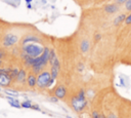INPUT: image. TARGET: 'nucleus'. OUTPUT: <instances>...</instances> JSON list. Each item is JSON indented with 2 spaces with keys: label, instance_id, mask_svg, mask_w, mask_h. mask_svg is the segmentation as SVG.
<instances>
[{
  "label": "nucleus",
  "instance_id": "obj_23",
  "mask_svg": "<svg viewBox=\"0 0 131 118\" xmlns=\"http://www.w3.org/2000/svg\"><path fill=\"white\" fill-rule=\"evenodd\" d=\"M101 37H102V36H101V34L96 33V34L94 35V40H95V41H99V40L101 39Z\"/></svg>",
  "mask_w": 131,
  "mask_h": 118
},
{
  "label": "nucleus",
  "instance_id": "obj_1",
  "mask_svg": "<svg viewBox=\"0 0 131 118\" xmlns=\"http://www.w3.org/2000/svg\"><path fill=\"white\" fill-rule=\"evenodd\" d=\"M50 50L48 47L44 48L43 53L38 56V57H30L27 54H23V58L25 61V64L29 67H32L33 72L35 74H40L42 69L46 66V64L49 62V55H50Z\"/></svg>",
  "mask_w": 131,
  "mask_h": 118
},
{
  "label": "nucleus",
  "instance_id": "obj_9",
  "mask_svg": "<svg viewBox=\"0 0 131 118\" xmlns=\"http://www.w3.org/2000/svg\"><path fill=\"white\" fill-rule=\"evenodd\" d=\"M54 94L57 99H63L67 94V88L63 85H59L54 89Z\"/></svg>",
  "mask_w": 131,
  "mask_h": 118
},
{
  "label": "nucleus",
  "instance_id": "obj_20",
  "mask_svg": "<svg viewBox=\"0 0 131 118\" xmlns=\"http://www.w3.org/2000/svg\"><path fill=\"white\" fill-rule=\"evenodd\" d=\"M125 9L127 11H130L131 12V0H128L126 3H125Z\"/></svg>",
  "mask_w": 131,
  "mask_h": 118
},
{
  "label": "nucleus",
  "instance_id": "obj_21",
  "mask_svg": "<svg viewBox=\"0 0 131 118\" xmlns=\"http://www.w3.org/2000/svg\"><path fill=\"white\" fill-rule=\"evenodd\" d=\"M91 118H100V113L97 111H92L91 113Z\"/></svg>",
  "mask_w": 131,
  "mask_h": 118
},
{
  "label": "nucleus",
  "instance_id": "obj_18",
  "mask_svg": "<svg viewBox=\"0 0 131 118\" xmlns=\"http://www.w3.org/2000/svg\"><path fill=\"white\" fill-rule=\"evenodd\" d=\"M4 92L6 94H8V96H10V95H17V92L14 91V90H12V89H5Z\"/></svg>",
  "mask_w": 131,
  "mask_h": 118
},
{
  "label": "nucleus",
  "instance_id": "obj_29",
  "mask_svg": "<svg viewBox=\"0 0 131 118\" xmlns=\"http://www.w3.org/2000/svg\"><path fill=\"white\" fill-rule=\"evenodd\" d=\"M1 66H2V60H0V68H1Z\"/></svg>",
  "mask_w": 131,
  "mask_h": 118
},
{
  "label": "nucleus",
  "instance_id": "obj_8",
  "mask_svg": "<svg viewBox=\"0 0 131 118\" xmlns=\"http://www.w3.org/2000/svg\"><path fill=\"white\" fill-rule=\"evenodd\" d=\"M51 65V69H50V74H51V77H52V79L54 80V79H56V77H57V75H58V71H59V62H58V60L56 58L52 64H50Z\"/></svg>",
  "mask_w": 131,
  "mask_h": 118
},
{
  "label": "nucleus",
  "instance_id": "obj_2",
  "mask_svg": "<svg viewBox=\"0 0 131 118\" xmlns=\"http://www.w3.org/2000/svg\"><path fill=\"white\" fill-rule=\"evenodd\" d=\"M87 99H86V92L83 88H81L79 90V92L72 97L71 100V105L74 111H76L77 113H81L82 111L85 110V108L87 107Z\"/></svg>",
  "mask_w": 131,
  "mask_h": 118
},
{
  "label": "nucleus",
  "instance_id": "obj_13",
  "mask_svg": "<svg viewBox=\"0 0 131 118\" xmlns=\"http://www.w3.org/2000/svg\"><path fill=\"white\" fill-rule=\"evenodd\" d=\"M27 72L25 70H19L18 74H17V77H16V82L18 83H24L25 81H27Z\"/></svg>",
  "mask_w": 131,
  "mask_h": 118
},
{
  "label": "nucleus",
  "instance_id": "obj_25",
  "mask_svg": "<svg viewBox=\"0 0 131 118\" xmlns=\"http://www.w3.org/2000/svg\"><path fill=\"white\" fill-rule=\"evenodd\" d=\"M31 109H33V110H36V111H41V109L39 108V106H37V105H32V108Z\"/></svg>",
  "mask_w": 131,
  "mask_h": 118
},
{
  "label": "nucleus",
  "instance_id": "obj_4",
  "mask_svg": "<svg viewBox=\"0 0 131 118\" xmlns=\"http://www.w3.org/2000/svg\"><path fill=\"white\" fill-rule=\"evenodd\" d=\"M54 80L51 77L50 72L48 71H43L37 76V85L39 88H45L51 85V83Z\"/></svg>",
  "mask_w": 131,
  "mask_h": 118
},
{
  "label": "nucleus",
  "instance_id": "obj_11",
  "mask_svg": "<svg viewBox=\"0 0 131 118\" xmlns=\"http://www.w3.org/2000/svg\"><path fill=\"white\" fill-rule=\"evenodd\" d=\"M126 16H127L126 13H120V14H118V15L114 18V21H113V25H114V26H119V25H121L122 23L125 22Z\"/></svg>",
  "mask_w": 131,
  "mask_h": 118
},
{
  "label": "nucleus",
  "instance_id": "obj_33",
  "mask_svg": "<svg viewBox=\"0 0 131 118\" xmlns=\"http://www.w3.org/2000/svg\"><path fill=\"white\" fill-rule=\"evenodd\" d=\"M106 118H108V117H107V116H106Z\"/></svg>",
  "mask_w": 131,
  "mask_h": 118
},
{
  "label": "nucleus",
  "instance_id": "obj_27",
  "mask_svg": "<svg viewBox=\"0 0 131 118\" xmlns=\"http://www.w3.org/2000/svg\"><path fill=\"white\" fill-rule=\"evenodd\" d=\"M49 101H50V102H53V103H57L58 99H57L56 96H51V97L49 99Z\"/></svg>",
  "mask_w": 131,
  "mask_h": 118
},
{
  "label": "nucleus",
  "instance_id": "obj_10",
  "mask_svg": "<svg viewBox=\"0 0 131 118\" xmlns=\"http://www.w3.org/2000/svg\"><path fill=\"white\" fill-rule=\"evenodd\" d=\"M39 42H40V39L33 35H28L23 39V45L29 44V43H39Z\"/></svg>",
  "mask_w": 131,
  "mask_h": 118
},
{
  "label": "nucleus",
  "instance_id": "obj_28",
  "mask_svg": "<svg viewBox=\"0 0 131 118\" xmlns=\"http://www.w3.org/2000/svg\"><path fill=\"white\" fill-rule=\"evenodd\" d=\"M100 118H106V116L103 113H100Z\"/></svg>",
  "mask_w": 131,
  "mask_h": 118
},
{
  "label": "nucleus",
  "instance_id": "obj_22",
  "mask_svg": "<svg viewBox=\"0 0 131 118\" xmlns=\"http://www.w3.org/2000/svg\"><path fill=\"white\" fill-rule=\"evenodd\" d=\"M6 55V51L3 48H0V60H2Z\"/></svg>",
  "mask_w": 131,
  "mask_h": 118
},
{
  "label": "nucleus",
  "instance_id": "obj_14",
  "mask_svg": "<svg viewBox=\"0 0 131 118\" xmlns=\"http://www.w3.org/2000/svg\"><path fill=\"white\" fill-rule=\"evenodd\" d=\"M27 83L30 87H34L35 85H37V77L35 74H30L28 76V79H27Z\"/></svg>",
  "mask_w": 131,
  "mask_h": 118
},
{
  "label": "nucleus",
  "instance_id": "obj_15",
  "mask_svg": "<svg viewBox=\"0 0 131 118\" xmlns=\"http://www.w3.org/2000/svg\"><path fill=\"white\" fill-rule=\"evenodd\" d=\"M7 100H8V103H9L10 106H12V107H14V108H21V105H20V103L18 102V100L14 99V97H12V96H7Z\"/></svg>",
  "mask_w": 131,
  "mask_h": 118
},
{
  "label": "nucleus",
  "instance_id": "obj_19",
  "mask_svg": "<svg viewBox=\"0 0 131 118\" xmlns=\"http://www.w3.org/2000/svg\"><path fill=\"white\" fill-rule=\"evenodd\" d=\"M124 24L125 25H131V12H129V14H127Z\"/></svg>",
  "mask_w": 131,
  "mask_h": 118
},
{
  "label": "nucleus",
  "instance_id": "obj_17",
  "mask_svg": "<svg viewBox=\"0 0 131 118\" xmlns=\"http://www.w3.org/2000/svg\"><path fill=\"white\" fill-rule=\"evenodd\" d=\"M20 105H21V107H23V108H27V109H28V108H30V109H31L33 104L31 103V101H24L23 103H20Z\"/></svg>",
  "mask_w": 131,
  "mask_h": 118
},
{
  "label": "nucleus",
  "instance_id": "obj_24",
  "mask_svg": "<svg viewBox=\"0 0 131 118\" xmlns=\"http://www.w3.org/2000/svg\"><path fill=\"white\" fill-rule=\"evenodd\" d=\"M114 1H115V3H117V4L120 5V4H125L128 0H114Z\"/></svg>",
  "mask_w": 131,
  "mask_h": 118
},
{
  "label": "nucleus",
  "instance_id": "obj_30",
  "mask_svg": "<svg viewBox=\"0 0 131 118\" xmlns=\"http://www.w3.org/2000/svg\"><path fill=\"white\" fill-rule=\"evenodd\" d=\"M26 1H27V2H28V3H29V2H31V1H32V0H26Z\"/></svg>",
  "mask_w": 131,
  "mask_h": 118
},
{
  "label": "nucleus",
  "instance_id": "obj_16",
  "mask_svg": "<svg viewBox=\"0 0 131 118\" xmlns=\"http://www.w3.org/2000/svg\"><path fill=\"white\" fill-rule=\"evenodd\" d=\"M18 72H19V70H18L17 68H10V71H9V75H10V77L12 78V80H13V79H16Z\"/></svg>",
  "mask_w": 131,
  "mask_h": 118
},
{
  "label": "nucleus",
  "instance_id": "obj_31",
  "mask_svg": "<svg viewBox=\"0 0 131 118\" xmlns=\"http://www.w3.org/2000/svg\"><path fill=\"white\" fill-rule=\"evenodd\" d=\"M66 118H72V117H71V116H67Z\"/></svg>",
  "mask_w": 131,
  "mask_h": 118
},
{
  "label": "nucleus",
  "instance_id": "obj_3",
  "mask_svg": "<svg viewBox=\"0 0 131 118\" xmlns=\"http://www.w3.org/2000/svg\"><path fill=\"white\" fill-rule=\"evenodd\" d=\"M44 48L45 47H43L38 43H29L23 46V51L25 52V54L29 55L30 57H38L43 53Z\"/></svg>",
  "mask_w": 131,
  "mask_h": 118
},
{
  "label": "nucleus",
  "instance_id": "obj_32",
  "mask_svg": "<svg viewBox=\"0 0 131 118\" xmlns=\"http://www.w3.org/2000/svg\"><path fill=\"white\" fill-rule=\"evenodd\" d=\"M0 91H1V88H0Z\"/></svg>",
  "mask_w": 131,
  "mask_h": 118
},
{
  "label": "nucleus",
  "instance_id": "obj_6",
  "mask_svg": "<svg viewBox=\"0 0 131 118\" xmlns=\"http://www.w3.org/2000/svg\"><path fill=\"white\" fill-rule=\"evenodd\" d=\"M17 36L12 34V33H8L5 35V37L3 38V45L5 47H10L12 45H14L17 42Z\"/></svg>",
  "mask_w": 131,
  "mask_h": 118
},
{
  "label": "nucleus",
  "instance_id": "obj_26",
  "mask_svg": "<svg viewBox=\"0 0 131 118\" xmlns=\"http://www.w3.org/2000/svg\"><path fill=\"white\" fill-rule=\"evenodd\" d=\"M107 117H108V118H119V117H118V116H117L115 113H112V112H111V113L107 115Z\"/></svg>",
  "mask_w": 131,
  "mask_h": 118
},
{
  "label": "nucleus",
  "instance_id": "obj_5",
  "mask_svg": "<svg viewBox=\"0 0 131 118\" xmlns=\"http://www.w3.org/2000/svg\"><path fill=\"white\" fill-rule=\"evenodd\" d=\"M10 68H0V87H7L12 81V78L9 75Z\"/></svg>",
  "mask_w": 131,
  "mask_h": 118
},
{
  "label": "nucleus",
  "instance_id": "obj_12",
  "mask_svg": "<svg viewBox=\"0 0 131 118\" xmlns=\"http://www.w3.org/2000/svg\"><path fill=\"white\" fill-rule=\"evenodd\" d=\"M89 48H90V42H89V40L88 39H83L81 41V43H80V49H81V51L85 53V52H87L89 50Z\"/></svg>",
  "mask_w": 131,
  "mask_h": 118
},
{
  "label": "nucleus",
  "instance_id": "obj_7",
  "mask_svg": "<svg viewBox=\"0 0 131 118\" xmlns=\"http://www.w3.org/2000/svg\"><path fill=\"white\" fill-rule=\"evenodd\" d=\"M103 9H104V11H105L106 13H108V14H113V13H116V12L119 11V9H120V5L117 4V3H110V4L104 5Z\"/></svg>",
  "mask_w": 131,
  "mask_h": 118
}]
</instances>
